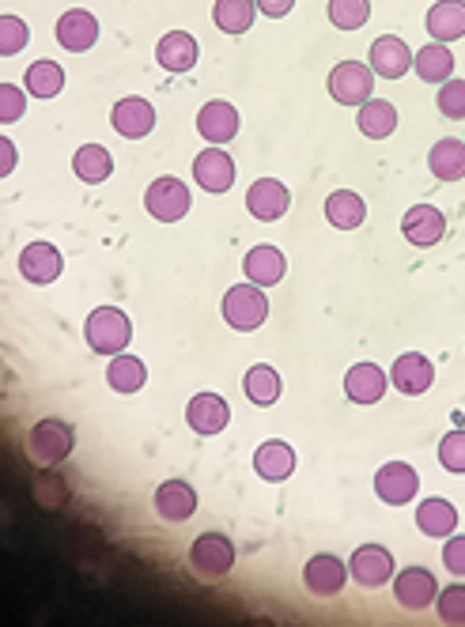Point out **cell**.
<instances>
[{
  "label": "cell",
  "instance_id": "1",
  "mask_svg": "<svg viewBox=\"0 0 465 627\" xmlns=\"http://www.w3.org/2000/svg\"><path fill=\"white\" fill-rule=\"evenodd\" d=\"M84 340L99 355H122L133 340V322L117 306H99L84 322Z\"/></svg>",
  "mask_w": 465,
  "mask_h": 627
},
{
  "label": "cell",
  "instance_id": "2",
  "mask_svg": "<svg viewBox=\"0 0 465 627\" xmlns=\"http://www.w3.org/2000/svg\"><path fill=\"white\" fill-rule=\"evenodd\" d=\"M73 447H76L73 424H65V419H42V424L30 427L27 457L38 469H53V465H61L73 454Z\"/></svg>",
  "mask_w": 465,
  "mask_h": 627
},
{
  "label": "cell",
  "instance_id": "3",
  "mask_svg": "<svg viewBox=\"0 0 465 627\" xmlns=\"http://www.w3.org/2000/svg\"><path fill=\"white\" fill-rule=\"evenodd\" d=\"M269 317V299L257 284H235L224 296V322L231 325L235 333H254L265 325Z\"/></svg>",
  "mask_w": 465,
  "mask_h": 627
},
{
  "label": "cell",
  "instance_id": "4",
  "mask_svg": "<svg viewBox=\"0 0 465 627\" xmlns=\"http://www.w3.org/2000/svg\"><path fill=\"white\" fill-rule=\"evenodd\" d=\"M375 91V73L364 61H341V65L329 73V95H334L341 106H364Z\"/></svg>",
  "mask_w": 465,
  "mask_h": 627
},
{
  "label": "cell",
  "instance_id": "5",
  "mask_svg": "<svg viewBox=\"0 0 465 627\" xmlns=\"http://www.w3.org/2000/svg\"><path fill=\"white\" fill-rule=\"evenodd\" d=\"M144 209L152 212L160 224H178V220L189 212V189L186 181H178L175 174H163L148 186L144 193Z\"/></svg>",
  "mask_w": 465,
  "mask_h": 627
},
{
  "label": "cell",
  "instance_id": "6",
  "mask_svg": "<svg viewBox=\"0 0 465 627\" xmlns=\"http://www.w3.org/2000/svg\"><path fill=\"white\" fill-rule=\"evenodd\" d=\"M189 563L201 578H224L235 567V544L224 534H201L189 549Z\"/></svg>",
  "mask_w": 465,
  "mask_h": 627
},
{
  "label": "cell",
  "instance_id": "7",
  "mask_svg": "<svg viewBox=\"0 0 465 627\" xmlns=\"http://www.w3.org/2000/svg\"><path fill=\"white\" fill-rule=\"evenodd\" d=\"M420 491V476H416L413 465L405 462H386L382 469L375 473V496L382 499L386 506H405L416 499Z\"/></svg>",
  "mask_w": 465,
  "mask_h": 627
},
{
  "label": "cell",
  "instance_id": "8",
  "mask_svg": "<svg viewBox=\"0 0 465 627\" xmlns=\"http://www.w3.org/2000/svg\"><path fill=\"white\" fill-rule=\"evenodd\" d=\"M393 598H398L401 609H413V613L436 605V598H439L436 575H431L428 567H405L398 578H393Z\"/></svg>",
  "mask_w": 465,
  "mask_h": 627
},
{
  "label": "cell",
  "instance_id": "9",
  "mask_svg": "<svg viewBox=\"0 0 465 627\" xmlns=\"http://www.w3.org/2000/svg\"><path fill=\"white\" fill-rule=\"evenodd\" d=\"M349 567H344L337 555L322 552V555H311L303 567V582L306 590L314 593V598H337V593L344 590V582H349Z\"/></svg>",
  "mask_w": 465,
  "mask_h": 627
},
{
  "label": "cell",
  "instance_id": "10",
  "mask_svg": "<svg viewBox=\"0 0 465 627\" xmlns=\"http://www.w3.org/2000/svg\"><path fill=\"white\" fill-rule=\"evenodd\" d=\"M390 383L398 393L405 397H420L431 390V383H436V367H431L428 355L420 352H405L393 360V371H390Z\"/></svg>",
  "mask_w": 465,
  "mask_h": 627
},
{
  "label": "cell",
  "instance_id": "11",
  "mask_svg": "<svg viewBox=\"0 0 465 627\" xmlns=\"http://www.w3.org/2000/svg\"><path fill=\"white\" fill-rule=\"evenodd\" d=\"M197 133H201L209 145H227V140L239 137V110L231 106V102L224 99H212L201 106V114H197Z\"/></svg>",
  "mask_w": 465,
  "mask_h": 627
},
{
  "label": "cell",
  "instance_id": "12",
  "mask_svg": "<svg viewBox=\"0 0 465 627\" xmlns=\"http://www.w3.org/2000/svg\"><path fill=\"white\" fill-rule=\"evenodd\" d=\"M401 235H405L413 246H420V250L443 242V235H447L443 212H439L436 204H413V209L405 212V220H401Z\"/></svg>",
  "mask_w": 465,
  "mask_h": 627
},
{
  "label": "cell",
  "instance_id": "13",
  "mask_svg": "<svg viewBox=\"0 0 465 627\" xmlns=\"http://www.w3.org/2000/svg\"><path fill=\"white\" fill-rule=\"evenodd\" d=\"M110 125H114V129L122 133L125 140L148 137V133L155 129V110H152V102L137 99V95H129V99L114 102V110H110Z\"/></svg>",
  "mask_w": 465,
  "mask_h": 627
},
{
  "label": "cell",
  "instance_id": "14",
  "mask_svg": "<svg viewBox=\"0 0 465 627\" xmlns=\"http://www.w3.org/2000/svg\"><path fill=\"white\" fill-rule=\"evenodd\" d=\"M349 575L356 578L360 586H367V590H375V586H386L393 578V555L386 552L382 544H364V549L352 552Z\"/></svg>",
  "mask_w": 465,
  "mask_h": 627
},
{
  "label": "cell",
  "instance_id": "15",
  "mask_svg": "<svg viewBox=\"0 0 465 627\" xmlns=\"http://www.w3.org/2000/svg\"><path fill=\"white\" fill-rule=\"evenodd\" d=\"M288 204H291V193H288V186L277 181V178L254 181V186H250V193H247L250 216L262 220V224H277L284 212H288Z\"/></svg>",
  "mask_w": 465,
  "mask_h": 627
},
{
  "label": "cell",
  "instance_id": "16",
  "mask_svg": "<svg viewBox=\"0 0 465 627\" xmlns=\"http://www.w3.org/2000/svg\"><path fill=\"white\" fill-rule=\"evenodd\" d=\"M61 268H65V261H61V250L53 242L23 246L20 273H23V280H27V284H53L61 276Z\"/></svg>",
  "mask_w": 465,
  "mask_h": 627
},
{
  "label": "cell",
  "instance_id": "17",
  "mask_svg": "<svg viewBox=\"0 0 465 627\" xmlns=\"http://www.w3.org/2000/svg\"><path fill=\"white\" fill-rule=\"evenodd\" d=\"M367 61H372V73L382 76V79H401L413 68V50H409L405 42H401L398 35H382L372 42V53H367Z\"/></svg>",
  "mask_w": 465,
  "mask_h": 627
},
{
  "label": "cell",
  "instance_id": "18",
  "mask_svg": "<svg viewBox=\"0 0 465 627\" xmlns=\"http://www.w3.org/2000/svg\"><path fill=\"white\" fill-rule=\"evenodd\" d=\"M193 181L201 189H209V193H227L235 181V159L212 145L209 152L193 159Z\"/></svg>",
  "mask_w": 465,
  "mask_h": 627
},
{
  "label": "cell",
  "instance_id": "19",
  "mask_svg": "<svg viewBox=\"0 0 465 627\" xmlns=\"http://www.w3.org/2000/svg\"><path fill=\"white\" fill-rule=\"evenodd\" d=\"M186 419L197 435H219L231 424V409L219 393H197L186 409Z\"/></svg>",
  "mask_w": 465,
  "mask_h": 627
},
{
  "label": "cell",
  "instance_id": "20",
  "mask_svg": "<svg viewBox=\"0 0 465 627\" xmlns=\"http://www.w3.org/2000/svg\"><path fill=\"white\" fill-rule=\"evenodd\" d=\"M58 42L65 46L68 53H84L99 42V20L84 8H73L58 20Z\"/></svg>",
  "mask_w": 465,
  "mask_h": 627
},
{
  "label": "cell",
  "instance_id": "21",
  "mask_svg": "<svg viewBox=\"0 0 465 627\" xmlns=\"http://www.w3.org/2000/svg\"><path fill=\"white\" fill-rule=\"evenodd\" d=\"M242 273H247V280L257 284V288H273V284H280L284 273H288V261H284L277 246H254V250L247 253V261H242Z\"/></svg>",
  "mask_w": 465,
  "mask_h": 627
},
{
  "label": "cell",
  "instance_id": "22",
  "mask_svg": "<svg viewBox=\"0 0 465 627\" xmlns=\"http://www.w3.org/2000/svg\"><path fill=\"white\" fill-rule=\"evenodd\" d=\"M254 473L262 476V480H269V484L288 480V476L296 473V450H291L288 442H280V439L262 442L257 454H254Z\"/></svg>",
  "mask_w": 465,
  "mask_h": 627
},
{
  "label": "cell",
  "instance_id": "23",
  "mask_svg": "<svg viewBox=\"0 0 465 627\" xmlns=\"http://www.w3.org/2000/svg\"><path fill=\"white\" fill-rule=\"evenodd\" d=\"M155 511L167 522H189L197 514V491L186 480H167L155 491Z\"/></svg>",
  "mask_w": 465,
  "mask_h": 627
},
{
  "label": "cell",
  "instance_id": "24",
  "mask_svg": "<svg viewBox=\"0 0 465 627\" xmlns=\"http://www.w3.org/2000/svg\"><path fill=\"white\" fill-rule=\"evenodd\" d=\"M386 371L382 367H375V363H356V367L344 375V393H349V401H356V404H375V401H382V393H386Z\"/></svg>",
  "mask_w": 465,
  "mask_h": 627
},
{
  "label": "cell",
  "instance_id": "25",
  "mask_svg": "<svg viewBox=\"0 0 465 627\" xmlns=\"http://www.w3.org/2000/svg\"><path fill=\"white\" fill-rule=\"evenodd\" d=\"M155 61H160L167 73H189L197 65V38L186 30H171L155 46Z\"/></svg>",
  "mask_w": 465,
  "mask_h": 627
},
{
  "label": "cell",
  "instance_id": "26",
  "mask_svg": "<svg viewBox=\"0 0 465 627\" xmlns=\"http://www.w3.org/2000/svg\"><path fill=\"white\" fill-rule=\"evenodd\" d=\"M428 35L436 42H458L465 35V0H439V4H431Z\"/></svg>",
  "mask_w": 465,
  "mask_h": 627
},
{
  "label": "cell",
  "instance_id": "27",
  "mask_svg": "<svg viewBox=\"0 0 465 627\" xmlns=\"http://www.w3.org/2000/svg\"><path fill=\"white\" fill-rule=\"evenodd\" d=\"M326 220L337 227V231H356V227L367 220L364 197L352 193V189H337V193H329L326 197Z\"/></svg>",
  "mask_w": 465,
  "mask_h": 627
},
{
  "label": "cell",
  "instance_id": "28",
  "mask_svg": "<svg viewBox=\"0 0 465 627\" xmlns=\"http://www.w3.org/2000/svg\"><path fill=\"white\" fill-rule=\"evenodd\" d=\"M428 166L439 181H462L465 178V140L443 137L428 152Z\"/></svg>",
  "mask_w": 465,
  "mask_h": 627
},
{
  "label": "cell",
  "instance_id": "29",
  "mask_svg": "<svg viewBox=\"0 0 465 627\" xmlns=\"http://www.w3.org/2000/svg\"><path fill=\"white\" fill-rule=\"evenodd\" d=\"M416 526H420L424 537H451L458 529V511L447 499H424L416 506Z\"/></svg>",
  "mask_w": 465,
  "mask_h": 627
},
{
  "label": "cell",
  "instance_id": "30",
  "mask_svg": "<svg viewBox=\"0 0 465 627\" xmlns=\"http://www.w3.org/2000/svg\"><path fill=\"white\" fill-rule=\"evenodd\" d=\"M413 68L424 84H447L454 76V53L447 50V42H431L424 50H416Z\"/></svg>",
  "mask_w": 465,
  "mask_h": 627
},
{
  "label": "cell",
  "instance_id": "31",
  "mask_svg": "<svg viewBox=\"0 0 465 627\" xmlns=\"http://www.w3.org/2000/svg\"><path fill=\"white\" fill-rule=\"evenodd\" d=\"M356 125L364 137L386 140L393 129H398V110H393V102H386V99H367L356 114Z\"/></svg>",
  "mask_w": 465,
  "mask_h": 627
},
{
  "label": "cell",
  "instance_id": "32",
  "mask_svg": "<svg viewBox=\"0 0 465 627\" xmlns=\"http://www.w3.org/2000/svg\"><path fill=\"white\" fill-rule=\"evenodd\" d=\"M106 383L114 393H137L140 386L148 383V367L144 360L137 355H110V367H106Z\"/></svg>",
  "mask_w": 465,
  "mask_h": 627
},
{
  "label": "cell",
  "instance_id": "33",
  "mask_svg": "<svg viewBox=\"0 0 465 627\" xmlns=\"http://www.w3.org/2000/svg\"><path fill=\"white\" fill-rule=\"evenodd\" d=\"M257 15V0H216L212 8V20L224 35H242V30L254 27Z\"/></svg>",
  "mask_w": 465,
  "mask_h": 627
},
{
  "label": "cell",
  "instance_id": "34",
  "mask_svg": "<svg viewBox=\"0 0 465 627\" xmlns=\"http://www.w3.org/2000/svg\"><path fill=\"white\" fill-rule=\"evenodd\" d=\"M242 390L254 404H262V409H269V404L280 401V375L269 367V363H254V367L247 371V378H242Z\"/></svg>",
  "mask_w": 465,
  "mask_h": 627
},
{
  "label": "cell",
  "instance_id": "35",
  "mask_svg": "<svg viewBox=\"0 0 465 627\" xmlns=\"http://www.w3.org/2000/svg\"><path fill=\"white\" fill-rule=\"evenodd\" d=\"M73 171L80 181H88V186H99V181L110 178V171H114V159L102 145H84L80 152L73 155Z\"/></svg>",
  "mask_w": 465,
  "mask_h": 627
},
{
  "label": "cell",
  "instance_id": "36",
  "mask_svg": "<svg viewBox=\"0 0 465 627\" xmlns=\"http://www.w3.org/2000/svg\"><path fill=\"white\" fill-rule=\"evenodd\" d=\"M23 84H27V91L35 95V99H53V95H61V87H65V73H61L58 61H35V65L27 68V76H23Z\"/></svg>",
  "mask_w": 465,
  "mask_h": 627
},
{
  "label": "cell",
  "instance_id": "37",
  "mask_svg": "<svg viewBox=\"0 0 465 627\" xmlns=\"http://www.w3.org/2000/svg\"><path fill=\"white\" fill-rule=\"evenodd\" d=\"M372 20V0H329V23L337 30H360Z\"/></svg>",
  "mask_w": 465,
  "mask_h": 627
},
{
  "label": "cell",
  "instance_id": "38",
  "mask_svg": "<svg viewBox=\"0 0 465 627\" xmlns=\"http://www.w3.org/2000/svg\"><path fill=\"white\" fill-rule=\"evenodd\" d=\"M30 30L20 15H0V58H15L27 46Z\"/></svg>",
  "mask_w": 465,
  "mask_h": 627
},
{
  "label": "cell",
  "instance_id": "39",
  "mask_svg": "<svg viewBox=\"0 0 465 627\" xmlns=\"http://www.w3.org/2000/svg\"><path fill=\"white\" fill-rule=\"evenodd\" d=\"M436 102H439V114L443 117H465V79H447V84H439V95H436Z\"/></svg>",
  "mask_w": 465,
  "mask_h": 627
},
{
  "label": "cell",
  "instance_id": "40",
  "mask_svg": "<svg viewBox=\"0 0 465 627\" xmlns=\"http://www.w3.org/2000/svg\"><path fill=\"white\" fill-rule=\"evenodd\" d=\"M436 609H439V616H443V624H465V586L458 582V586L439 590Z\"/></svg>",
  "mask_w": 465,
  "mask_h": 627
},
{
  "label": "cell",
  "instance_id": "41",
  "mask_svg": "<svg viewBox=\"0 0 465 627\" xmlns=\"http://www.w3.org/2000/svg\"><path fill=\"white\" fill-rule=\"evenodd\" d=\"M439 465H443L447 473H465V431H451L443 435V442H439Z\"/></svg>",
  "mask_w": 465,
  "mask_h": 627
},
{
  "label": "cell",
  "instance_id": "42",
  "mask_svg": "<svg viewBox=\"0 0 465 627\" xmlns=\"http://www.w3.org/2000/svg\"><path fill=\"white\" fill-rule=\"evenodd\" d=\"M23 106H27V99H23V91L15 84H0V122L12 125L23 117Z\"/></svg>",
  "mask_w": 465,
  "mask_h": 627
},
{
  "label": "cell",
  "instance_id": "43",
  "mask_svg": "<svg viewBox=\"0 0 465 627\" xmlns=\"http://www.w3.org/2000/svg\"><path fill=\"white\" fill-rule=\"evenodd\" d=\"M443 563L451 575H465V534H451L443 544Z\"/></svg>",
  "mask_w": 465,
  "mask_h": 627
},
{
  "label": "cell",
  "instance_id": "44",
  "mask_svg": "<svg viewBox=\"0 0 465 627\" xmlns=\"http://www.w3.org/2000/svg\"><path fill=\"white\" fill-rule=\"evenodd\" d=\"M296 8V0H257V12H265L269 20H284Z\"/></svg>",
  "mask_w": 465,
  "mask_h": 627
},
{
  "label": "cell",
  "instance_id": "45",
  "mask_svg": "<svg viewBox=\"0 0 465 627\" xmlns=\"http://www.w3.org/2000/svg\"><path fill=\"white\" fill-rule=\"evenodd\" d=\"M12 171H15V145L4 137V140H0V174L8 178Z\"/></svg>",
  "mask_w": 465,
  "mask_h": 627
}]
</instances>
